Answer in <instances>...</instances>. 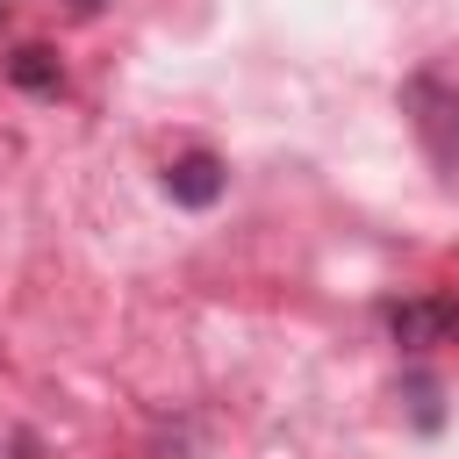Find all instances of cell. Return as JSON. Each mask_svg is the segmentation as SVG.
I'll list each match as a JSON object with an SVG mask.
<instances>
[{"label": "cell", "mask_w": 459, "mask_h": 459, "mask_svg": "<svg viewBox=\"0 0 459 459\" xmlns=\"http://www.w3.org/2000/svg\"><path fill=\"white\" fill-rule=\"evenodd\" d=\"M387 337L402 351H437V344H459V301L452 294H416V301H394L387 308Z\"/></svg>", "instance_id": "1"}, {"label": "cell", "mask_w": 459, "mask_h": 459, "mask_svg": "<svg viewBox=\"0 0 459 459\" xmlns=\"http://www.w3.org/2000/svg\"><path fill=\"white\" fill-rule=\"evenodd\" d=\"M409 115H416V136L430 143V158H459V93L452 86H437V79H409Z\"/></svg>", "instance_id": "2"}, {"label": "cell", "mask_w": 459, "mask_h": 459, "mask_svg": "<svg viewBox=\"0 0 459 459\" xmlns=\"http://www.w3.org/2000/svg\"><path fill=\"white\" fill-rule=\"evenodd\" d=\"M222 186H230V172H222V158H208V151H186V158L165 165V194H172L179 208H215Z\"/></svg>", "instance_id": "3"}, {"label": "cell", "mask_w": 459, "mask_h": 459, "mask_svg": "<svg viewBox=\"0 0 459 459\" xmlns=\"http://www.w3.org/2000/svg\"><path fill=\"white\" fill-rule=\"evenodd\" d=\"M7 72H14V86H29V93H57V57H50L43 43L14 50V57H7Z\"/></svg>", "instance_id": "4"}, {"label": "cell", "mask_w": 459, "mask_h": 459, "mask_svg": "<svg viewBox=\"0 0 459 459\" xmlns=\"http://www.w3.org/2000/svg\"><path fill=\"white\" fill-rule=\"evenodd\" d=\"M72 7H79V14H100V7H108V0H72Z\"/></svg>", "instance_id": "5"}, {"label": "cell", "mask_w": 459, "mask_h": 459, "mask_svg": "<svg viewBox=\"0 0 459 459\" xmlns=\"http://www.w3.org/2000/svg\"><path fill=\"white\" fill-rule=\"evenodd\" d=\"M7 7H14V0H0V22H7Z\"/></svg>", "instance_id": "6"}]
</instances>
